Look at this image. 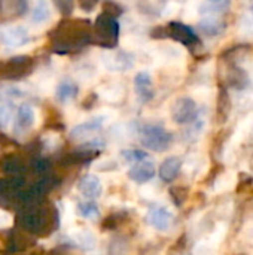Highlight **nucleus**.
Returning a JSON list of instances; mask_svg holds the SVG:
<instances>
[{
  "label": "nucleus",
  "instance_id": "obj_15",
  "mask_svg": "<svg viewBox=\"0 0 253 255\" xmlns=\"http://www.w3.org/2000/svg\"><path fill=\"white\" fill-rule=\"evenodd\" d=\"M0 3L3 13H6L9 18L19 16L27 9V0H0Z\"/></svg>",
  "mask_w": 253,
  "mask_h": 255
},
{
  "label": "nucleus",
  "instance_id": "obj_7",
  "mask_svg": "<svg viewBox=\"0 0 253 255\" xmlns=\"http://www.w3.org/2000/svg\"><path fill=\"white\" fill-rule=\"evenodd\" d=\"M104 117H95L89 121H85L82 124H78L76 127L72 128L70 131V137L73 140H82V139H88L89 136H92L94 133H97L98 130H101V127L104 126Z\"/></svg>",
  "mask_w": 253,
  "mask_h": 255
},
{
  "label": "nucleus",
  "instance_id": "obj_14",
  "mask_svg": "<svg viewBox=\"0 0 253 255\" xmlns=\"http://www.w3.org/2000/svg\"><path fill=\"white\" fill-rule=\"evenodd\" d=\"M36 120V112L33 109V106L24 103L18 108L16 112V127L21 130H28L30 127H33Z\"/></svg>",
  "mask_w": 253,
  "mask_h": 255
},
{
  "label": "nucleus",
  "instance_id": "obj_8",
  "mask_svg": "<svg viewBox=\"0 0 253 255\" xmlns=\"http://www.w3.org/2000/svg\"><path fill=\"white\" fill-rule=\"evenodd\" d=\"M148 221L154 229H157L160 232H167L173 226L174 217L167 208L158 206V208L151 209V212L148 215Z\"/></svg>",
  "mask_w": 253,
  "mask_h": 255
},
{
  "label": "nucleus",
  "instance_id": "obj_17",
  "mask_svg": "<svg viewBox=\"0 0 253 255\" xmlns=\"http://www.w3.org/2000/svg\"><path fill=\"white\" fill-rule=\"evenodd\" d=\"M51 16V7L46 0H37L34 9L31 10V21L33 22H45Z\"/></svg>",
  "mask_w": 253,
  "mask_h": 255
},
{
  "label": "nucleus",
  "instance_id": "obj_19",
  "mask_svg": "<svg viewBox=\"0 0 253 255\" xmlns=\"http://www.w3.org/2000/svg\"><path fill=\"white\" fill-rule=\"evenodd\" d=\"M78 94V87L73 84V82H70V81H64V82H61L60 85H58V88H57V97H58V100L60 102H69L70 99H73L75 96Z\"/></svg>",
  "mask_w": 253,
  "mask_h": 255
},
{
  "label": "nucleus",
  "instance_id": "obj_26",
  "mask_svg": "<svg viewBox=\"0 0 253 255\" xmlns=\"http://www.w3.org/2000/svg\"><path fill=\"white\" fill-rule=\"evenodd\" d=\"M213 248L210 244H201L195 248V254L194 255H215L213 254Z\"/></svg>",
  "mask_w": 253,
  "mask_h": 255
},
{
  "label": "nucleus",
  "instance_id": "obj_5",
  "mask_svg": "<svg viewBox=\"0 0 253 255\" xmlns=\"http://www.w3.org/2000/svg\"><path fill=\"white\" fill-rule=\"evenodd\" d=\"M197 103L191 97H180L171 108V117L177 124H188L197 117Z\"/></svg>",
  "mask_w": 253,
  "mask_h": 255
},
{
  "label": "nucleus",
  "instance_id": "obj_1",
  "mask_svg": "<svg viewBox=\"0 0 253 255\" xmlns=\"http://www.w3.org/2000/svg\"><path fill=\"white\" fill-rule=\"evenodd\" d=\"M91 27L86 19H75L61 22L51 34L52 48L58 54H66L79 49L89 42Z\"/></svg>",
  "mask_w": 253,
  "mask_h": 255
},
{
  "label": "nucleus",
  "instance_id": "obj_13",
  "mask_svg": "<svg viewBox=\"0 0 253 255\" xmlns=\"http://www.w3.org/2000/svg\"><path fill=\"white\" fill-rule=\"evenodd\" d=\"M182 169V161L179 157H169L163 161V164L160 166L158 175L164 182H171L177 178L179 172Z\"/></svg>",
  "mask_w": 253,
  "mask_h": 255
},
{
  "label": "nucleus",
  "instance_id": "obj_6",
  "mask_svg": "<svg viewBox=\"0 0 253 255\" xmlns=\"http://www.w3.org/2000/svg\"><path fill=\"white\" fill-rule=\"evenodd\" d=\"M166 34L177 42H180L182 45L186 46H192L198 43V36L194 33V30L179 21H171L166 28Z\"/></svg>",
  "mask_w": 253,
  "mask_h": 255
},
{
  "label": "nucleus",
  "instance_id": "obj_28",
  "mask_svg": "<svg viewBox=\"0 0 253 255\" xmlns=\"http://www.w3.org/2000/svg\"><path fill=\"white\" fill-rule=\"evenodd\" d=\"M95 3H97V0H81V6L86 10L92 9L95 6Z\"/></svg>",
  "mask_w": 253,
  "mask_h": 255
},
{
  "label": "nucleus",
  "instance_id": "obj_11",
  "mask_svg": "<svg viewBox=\"0 0 253 255\" xmlns=\"http://www.w3.org/2000/svg\"><path fill=\"white\" fill-rule=\"evenodd\" d=\"M0 39L4 45L7 46H19L24 45L30 40V36L24 27L13 25V27H6L0 31Z\"/></svg>",
  "mask_w": 253,
  "mask_h": 255
},
{
  "label": "nucleus",
  "instance_id": "obj_12",
  "mask_svg": "<svg viewBox=\"0 0 253 255\" xmlns=\"http://www.w3.org/2000/svg\"><path fill=\"white\" fill-rule=\"evenodd\" d=\"M134 90L137 97L140 99L142 103H148L149 100L154 99V85H152V78L148 72H140L134 78Z\"/></svg>",
  "mask_w": 253,
  "mask_h": 255
},
{
  "label": "nucleus",
  "instance_id": "obj_16",
  "mask_svg": "<svg viewBox=\"0 0 253 255\" xmlns=\"http://www.w3.org/2000/svg\"><path fill=\"white\" fill-rule=\"evenodd\" d=\"M72 238L73 241L84 250L89 251L95 247V238L94 235L89 232V230H85V229H78V230H72Z\"/></svg>",
  "mask_w": 253,
  "mask_h": 255
},
{
  "label": "nucleus",
  "instance_id": "obj_21",
  "mask_svg": "<svg viewBox=\"0 0 253 255\" xmlns=\"http://www.w3.org/2000/svg\"><path fill=\"white\" fill-rule=\"evenodd\" d=\"M121 155L124 157V160L127 163H139L143 160H149V154L143 149H125L121 152Z\"/></svg>",
  "mask_w": 253,
  "mask_h": 255
},
{
  "label": "nucleus",
  "instance_id": "obj_25",
  "mask_svg": "<svg viewBox=\"0 0 253 255\" xmlns=\"http://www.w3.org/2000/svg\"><path fill=\"white\" fill-rule=\"evenodd\" d=\"M104 13H107V15L116 18L118 15L122 13V7H121L119 4L113 3V1H107V3L104 4Z\"/></svg>",
  "mask_w": 253,
  "mask_h": 255
},
{
  "label": "nucleus",
  "instance_id": "obj_27",
  "mask_svg": "<svg viewBox=\"0 0 253 255\" xmlns=\"http://www.w3.org/2000/svg\"><path fill=\"white\" fill-rule=\"evenodd\" d=\"M58 6L63 12L69 13L73 7V0H58Z\"/></svg>",
  "mask_w": 253,
  "mask_h": 255
},
{
  "label": "nucleus",
  "instance_id": "obj_18",
  "mask_svg": "<svg viewBox=\"0 0 253 255\" xmlns=\"http://www.w3.org/2000/svg\"><path fill=\"white\" fill-rule=\"evenodd\" d=\"M198 28L203 34L206 36H218L222 30V22L218 21L216 18H204L203 21H200Z\"/></svg>",
  "mask_w": 253,
  "mask_h": 255
},
{
  "label": "nucleus",
  "instance_id": "obj_24",
  "mask_svg": "<svg viewBox=\"0 0 253 255\" xmlns=\"http://www.w3.org/2000/svg\"><path fill=\"white\" fill-rule=\"evenodd\" d=\"M79 211L82 214L84 218L86 220H97L98 217V209L92 202H86V203H81L79 205Z\"/></svg>",
  "mask_w": 253,
  "mask_h": 255
},
{
  "label": "nucleus",
  "instance_id": "obj_23",
  "mask_svg": "<svg viewBox=\"0 0 253 255\" xmlns=\"http://www.w3.org/2000/svg\"><path fill=\"white\" fill-rule=\"evenodd\" d=\"M12 121V105L6 99H0V127L6 128Z\"/></svg>",
  "mask_w": 253,
  "mask_h": 255
},
{
  "label": "nucleus",
  "instance_id": "obj_3",
  "mask_svg": "<svg viewBox=\"0 0 253 255\" xmlns=\"http://www.w3.org/2000/svg\"><path fill=\"white\" fill-rule=\"evenodd\" d=\"M118 34H119V24L116 18L103 12L97 18L94 25L95 42L103 48H113L118 43Z\"/></svg>",
  "mask_w": 253,
  "mask_h": 255
},
{
  "label": "nucleus",
  "instance_id": "obj_22",
  "mask_svg": "<svg viewBox=\"0 0 253 255\" xmlns=\"http://www.w3.org/2000/svg\"><path fill=\"white\" fill-rule=\"evenodd\" d=\"M60 221H61V226L67 227L72 224L73 221V206L69 200H63L60 202Z\"/></svg>",
  "mask_w": 253,
  "mask_h": 255
},
{
  "label": "nucleus",
  "instance_id": "obj_10",
  "mask_svg": "<svg viewBox=\"0 0 253 255\" xmlns=\"http://www.w3.org/2000/svg\"><path fill=\"white\" fill-rule=\"evenodd\" d=\"M78 188L86 199H98L103 193V184L97 175H85L79 179Z\"/></svg>",
  "mask_w": 253,
  "mask_h": 255
},
{
  "label": "nucleus",
  "instance_id": "obj_2",
  "mask_svg": "<svg viewBox=\"0 0 253 255\" xmlns=\"http://www.w3.org/2000/svg\"><path fill=\"white\" fill-rule=\"evenodd\" d=\"M140 140L145 148L163 152L171 145L173 136L160 124H146L140 131Z\"/></svg>",
  "mask_w": 253,
  "mask_h": 255
},
{
  "label": "nucleus",
  "instance_id": "obj_29",
  "mask_svg": "<svg viewBox=\"0 0 253 255\" xmlns=\"http://www.w3.org/2000/svg\"><path fill=\"white\" fill-rule=\"evenodd\" d=\"M209 1H212V3H219L221 0H209Z\"/></svg>",
  "mask_w": 253,
  "mask_h": 255
},
{
  "label": "nucleus",
  "instance_id": "obj_20",
  "mask_svg": "<svg viewBox=\"0 0 253 255\" xmlns=\"http://www.w3.org/2000/svg\"><path fill=\"white\" fill-rule=\"evenodd\" d=\"M236 182V176L234 173H224L218 178V181L215 182V191L216 193H224L228 191L234 187Z\"/></svg>",
  "mask_w": 253,
  "mask_h": 255
},
{
  "label": "nucleus",
  "instance_id": "obj_4",
  "mask_svg": "<svg viewBox=\"0 0 253 255\" xmlns=\"http://www.w3.org/2000/svg\"><path fill=\"white\" fill-rule=\"evenodd\" d=\"M33 58L25 57V55H18L12 57L9 61H6L1 67V75L6 79H18L22 78L24 75L30 73L33 69Z\"/></svg>",
  "mask_w": 253,
  "mask_h": 255
},
{
  "label": "nucleus",
  "instance_id": "obj_9",
  "mask_svg": "<svg viewBox=\"0 0 253 255\" xmlns=\"http://www.w3.org/2000/svg\"><path fill=\"white\" fill-rule=\"evenodd\" d=\"M155 173H157V169H155L154 163L149 161V160L134 163L128 170L130 179L137 182V184H145V182L151 181L155 176Z\"/></svg>",
  "mask_w": 253,
  "mask_h": 255
}]
</instances>
